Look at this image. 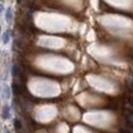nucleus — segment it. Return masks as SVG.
<instances>
[{
    "instance_id": "nucleus-1",
    "label": "nucleus",
    "mask_w": 133,
    "mask_h": 133,
    "mask_svg": "<svg viewBox=\"0 0 133 133\" xmlns=\"http://www.w3.org/2000/svg\"><path fill=\"white\" fill-rule=\"evenodd\" d=\"M9 111H10V109H9V106L8 105H5V106L3 107V109H2V117L4 118V119H6L9 117Z\"/></svg>"
},
{
    "instance_id": "nucleus-3",
    "label": "nucleus",
    "mask_w": 133,
    "mask_h": 133,
    "mask_svg": "<svg viewBox=\"0 0 133 133\" xmlns=\"http://www.w3.org/2000/svg\"><path fill=\"white\" fill-rule=\"evenodd\" d=\"M2 40H3V43L4 44L8 43V41H9V32L8 31L3 33V35H2Z\"/></svg>"
},
{
    "instance_id": "nucleus-2",
    "label": "nucleus",
    "mask_w": 133,
    "mask_h": 133,
    "mask_svg": "<svg viewBox=\"0 0 133 133\" xmlns=\"http://www.w3.org/2000/svg\"><path fill=\"white\" fill-rule=\"evenodd\" d=\"M11 19H12V10L10 7H8L6 10V20L8 22H10Z\"/></svg>"
},
{
    "instance_id": "nucleus-4",
    "label": "nucleus",
    "mask_w": 133,
    "mask_h": 133,
    "mask_svg": "<svg viewBox=\"0 0 133 133\" xmlns=\"http://www.w3.org/2000/svg\"><path fill=\"white\" fill-rule=\"evenodd\" d=\"M14 125H15V127H16V128H18V129H19L20 127H21V125H20V122H19V120H15V121H14Z\"/></svg>"
}]
</instances>
